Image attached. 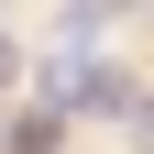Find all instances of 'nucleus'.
Listing matches in <instances>:
<instances>
[{"label": "nucleus", "mask_w": 154, "mask_h": 154, "mask_svg": "<svg viewBox=\"0 0 154 154\" xmlns=\"http://www.w3.org/2000/svg\"><path fill=\"white\" fill-rule=\"evenodd\" d=\"M44 99L55 110H132V88L99 66V55H55V66H44Z\"/></svg>", "instance_id": "nucleus-1"}]
</instances>
